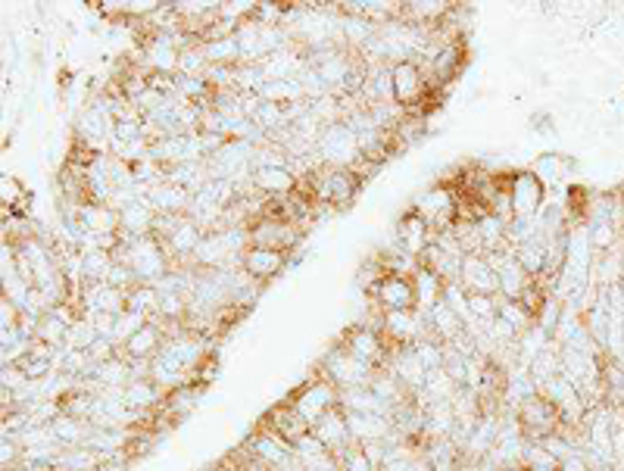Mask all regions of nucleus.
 <instances>
[{
    "mask_svg": "<svg viewBox=\"0 0 624 471\" xmlns=\"http://www.w3.org/2000/svg\"><path fill=\"white\" fill-rule=\"evenodd\" d=\"M316 153L322 156V166H328V169H359L362 166V141L344 119L322 125V132L316 138Z\"/></svg>",
    "mask_w": 624,
    "mask_h": 471,
    "instance_id": "f257e3e1",
    "label": "nucleus"
},
{
    "mask_svg": "<svg viewBox=\"0 0 624 471\" xmlns=\"http://www.w3.org/2000/svg\"><path fill=\"white\" fill-rule=\"evenodd\" d=\"M390 82H394V103L406 116L422 107V100L428 97V91L434 85L431 75L422 66V60L390 63Z\"/></svg>",
    "mask_w": 624,
    "mask_h": 471,
    "instance_id": "f03ea898",
    "label": "nucleus"
},
{
    "mask_svg": "<svg viewBox=\"0 0 624 471\" xmlns=\"http://www.w3.org/2000/svg\"><path fill=\"white\" fill-rule=\"evenodd\" d=\"M288 403L297 409V415L303 418V422H306L309 428H316L331 409L341 406V390H337V387L319 372L316 381H306L303 387H297V394H294Z\"/></svg>",
    "mask_w": 624,
    "mask_h": 471,
    "instance_id": "7ed1b4c3",
    "label": "nucleus"
},
{
    "mask_svg": "<svg viewBox=\"0 0 624 471\" xmlns=\"http://www.w3.org/2000/svg\"><path fill=\"white\" fill-rule=\"evenodd\" d=\"M372 300L378 303V312H412V309H419V303H415V284L406 275H390L387 272L375 284Z\"/></svg>",
    "mask_w": 624,
    "mask_h": 471,
    "instance_id": "20e7f679",
    "label": "nucleus"
},
{
    "mask_svg": "<svg viewBox=\"0 0 624 471\" xmlns=\"http://www.w3.org/2000/svg\"><path fill=\"white\" fill-rule=\"evenodd\" d=\"M288 266V253L281 250H272V247H259V244H250L241 256L238 269L253 281V284H263V281H272L275 275L284 272Z\"/></svg>",
    "mask_w": 624,
    "mask_h": 471,
    "instance_id": "39448f33",
    "label": "nucleus"
},
{
    "mask_svg": "<svg viewBox=\"0 0 624 471\" xmlns=\"http://www.w3.org/2000/svg\"><path fill=\"white\" fill-rule=\"evenodd\" d=\"M509 200H512V219H534L537 206L543 200L540 178L531 172H515L509 181Z\"/></svg>",
    "mask_w": 624,
    "mask_h": 471,
    "instance_id": "423d86ee",
    "label": "nucleus"
},
{
    "mask_svg": "<svg viewBox=\"0 0 624 471\" xmlns=\"http://www.w3.org/2000/svg\"><path fill=\"white\" fill-rule=\"evenodd\" d=\"M312 434H316V440L322 443V447L331 453V456H341L344 450L353 447V434H350V422H347V412L337 406L331 409L322 422L312 428Z\"/></svg>",
    "mask_w": 624,
    "mask_h": 471,
    "instance_id": "0eeeda50",
    "label": "nucleus"
},
{
    "mask_svg": "<svg viewBox=\"0 0 624 471\" xmlns=\"http://www.w3.org/2000/svg\"><path fill=\"white\" fill-rule=\"evenodd\" d=\"M269 434H275L278 440H284L288 447H294L297 440H303L312 428L303 422V418L297 415V409L291 403H284V406H275L269 415H266V425H263Z\"/></svg>",
    "mask_w": 624,
    "mask_h": 471,
    "instance_id": "6e6552de",
    "label": "nucleus"
}]
</instances>
